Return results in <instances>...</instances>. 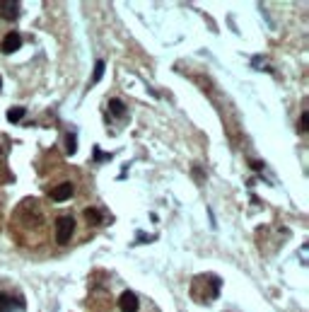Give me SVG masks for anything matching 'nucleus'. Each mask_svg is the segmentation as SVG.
<instances>
[{"label": "nucleus", "instance_id": "obj_1", "mask_svg": "<svg viewBox=\"0 0 309 312\" xmlns=\"http://www.w3.org/2000/svg\"><path fill=\"white\" fill-rule=\"evenodd\" d=\"M75 232V220L70 216H61L56 220V242L58 244H68L70 237Z\"/></svg>", "mask_w": 309, "mask_h": 312}, {"label": "nucleus", "instance_id": "obj_2", "mask_svg": "<svg viewBox=\"0 0 309 312\" xmlns=\"http://www.w3.org/2000/svg\"><path fill=\"white\" fill-rule=\"evenodd\" d=\"M73 191H75V189H73V184H70V182H61L58 187L51 189L49 196H51V201H56V204H63V201H68V199L73 196Z\"/></svg>", "mask_w": 309, "mask_h": 312}, {"label": "nucleus", "instance_id": "obj_3", "mask_svg": "<svg viewBox=\"0 0 309 312\" xmlns=\"http://www.w3.org/2000/svg\"><path fill=\"white\" fill-rule=\"evenodd\" d=\"M20 46H22V37H20L17 32H8V34L3 37L0 51H3V54H15V51H17Z\"/></svg>", "mask_w": 309, "mask_h": 312}, {"label": "nucleus", "instance_id": "obj_4", "mask_svg": "<svg viewBox=\"0 0 309 312\" xmlns=\"http://www.w3.org/2000/svg\"><path fill=\"white\" fill-rule=\"evenodd\" d=\"M119 310L121 312H138V295L133 290H123L119 298Z\"/></svg>", "mask_w": 309, "mask_h": 312}, {"label": "nucleus", "instance_id": "obj_5", "mask_svg": "<svg viewBox=\"0 0 309 312\" xmlns=\"http://www.w3.org/2000/svg\"><path fill=\"white\" fill-rule=\"evenodd\" d=\"M0 17L3 20H17L20 17V3H15V0H0Z\"/></svg>", "mask_w": 309, "mask_h": 312}, {"label": "nucleus", "instance_id": "obj_6", "mask_svg": "<svg viewBox=\"0 0 309 312\" xmlns=\"http://www.w3.org/2000/svg\"><path fill=\"white\" fill-rule=\"evenodd\" d=\"M82 216H85V220H87L90 225H99V223H102V213H99L97 208H85Z\"/></svg>", "mask_w": 309, "mask_h": 312}, {"label": "nucleus", "instance_id": "obj_7", "mask_svg": "<svg viewBox=\"0 0 309 312\" xmlns=\"http://www.w3.org/2000/svg\"><path fill=\"white\" fill-rule=\"evenodd\" d=\"M109 109H111L114 116H126V107H123L121 99H111V102H109Z\"/></svg>", "mask_w": 309, "mask_h": 312}, {"label": "nucleus", "instance_id": "obj_8", "mask_svg": "<svg viewBox=\"0 0 309 312\" xmlns=\"http://www.w3.org/2000/svg\"><path fill=\"white\" fill-rule=\"evenodd\" d=\"M25 114H27V111H25V107H13L10 109V111H8V121H20V119H22V116H25Z\"/></svg>", "mask_w": 309, "mask_h": 312}, {"label": "nucleus", "instance_id": "obj_9", "mask_svg": "<svg viewBox=\"0 0 309 312\" xmlns=\"http://www.w3.org/2000/svg\"><path fill=\"white\" fill-rule=\"evenodd\" d=\"M102 75H104V63H102V61H97V66H94V73H92V82H94V85L102 80Z\"/></svg>", "mask_w": 309, "mask_h": 312}, {"label": "nucleus", "instance_id": "obj_10", "mask_svg": "<svg viewBox=\"0 0 309 312\" xmlns=\"http://www.w3.org/2000/svg\"><path fill=\"white\" fill-rule=\"evenodd\" d=\"M66 152H68V155H73V152H75V136H73V133H68V136H66Z\"/></svg>", "mask_w": 309, "mask_h": 312}, {"label": "nucleus", "instance_id": "obj_11", "mask_svg": "<svg viewBox=\"0 0 309 312\" xmlns=\"http://www.w3.org/2000/svg\"><path fill=\"white\" fill-rule=\"evenodd\" d=\"M307 128H309V114L307 111H302V116H299V131L304 133Z\"/></svg>", "mask_w": 309, "mask_h": 312}, {"label": "nucleus", "instance_id": "obj_12", "mask_svg": "<svg viewBox=\"0 0 309 312\" xmlns=\"http://www.w3.org/2000/svg\"><path fill=\"white\" fill-rule=\"evenodd\" d=\"M10 305H13V302H10V298L0 293V312H8V310H10Z\"/></svg>", "mask_w": 309, "mask_h": 312}, {"label": "nucleus", "instance_id": "obj_13", "mask_svg": "<svg viewBox=\"0 0 309 312\" xmlns=\"http://www.w3.org/2000/svg\"><path fill=\"white\" fill-rule=\"evenodd\" d=\"M0 85H3V80H0Z\"/></svg>", "mask_w": 309, "mask_h": 312}]
</instances>
